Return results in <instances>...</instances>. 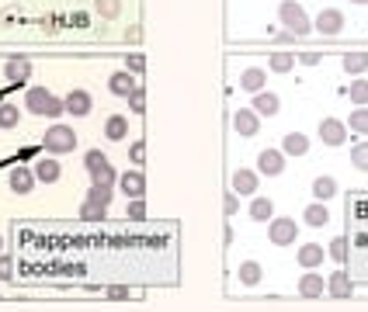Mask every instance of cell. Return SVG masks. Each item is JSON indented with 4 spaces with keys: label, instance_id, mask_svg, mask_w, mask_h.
<instances>
[{
    "label": "cell",
    "instance_id": "9c48e42d",
    "mask_svg": "<svg viewBox=\"0 0 368 312\" xmlns=\"http://www.w3.org/2000/svg\"><path fill=\"white\" fill-rule=\"evenodd\" d=\"M119 191H122L125 198H146V177H143L139 167L119 174Z\"/></svg>",
    "mask_w": 368,
    "mask_h": 312
},
{
    "label": "cell",
    "instance_id": "c3c4849f",
    "mask_svg": "<svg viewBox=\"0 0 368 312\" xmlns=\"http://www.w3.org/2000/svg\"><path fill=\"white\" fill-rule=\"evenodd\" d=\"M0 253H4V236H0Z\"/></svg>",
    "mask_w": 368,
    "mask_h": 312
},
{
    "label": "cell",
    "instance_id": "7dc6e473",
    "mask_svg": "<svg viewBox=\"0 0 368 312\" xmlns=\"http://www.w3.org/2000/svg\"><path fill=\"white\" fill-rule=\"evenodd\" d=\"M292 39H295L292 32H278V35H275V42H292Z\"/></svg>",
    "mask_w": 368,
    "mask_h": 312
},
{
    "label": "cell",
    "instance_id": "603a6c76",
    "mask_svg": "<svg viewBox=\"0 0 368 312\" xmlns=\"http://www.w3.org/2000/svg\"><path fill=\"white\" fill-rule=\"evenodd\" d=\"M105 139H112V143L129 139V118L125 115H108V121H105Z\"/></svg>",
    "mask_w": 368,
    "mask_h": 312
},
{
    "label": "cell",
    "instance_id": "f1b7e54d",
    "mask_svg": "<svg viewBox=\"0 0 368 312\" xmlns=\"http://www.w3.org/2000/svg\"><path fill=\"white\" fill-rule=\"evenodd\" d=\"M237 277H240V284L254 288V284L264 277V271H261V264H257V260H244V264H240V271H237Z\"/></svg>",
    "mask_w": 368,
    "mask_h": 312
},
{
    "label": "cell",
    "instance_id": "7bdbcfd3",
    "mask_svg": "<svg viewBox=\"0 0 368 312\" xmlns=\"http://www.w3.org/2000/svg\"><path fill=\"white\" fill-rule=\"evenodd\" d=\"M11 274H14V260L7 253H0V281H11Z\"/></svg>",
    "mask_w": 368,
    "mask_h": 312
},
{
    "label": "cell",
    "instance_id": "bcb514c9",
    "mask_svg": "<svg viewBox=\"0 0 368 312\" xmlns=\"http://www.w3.org/2000/svg\"><path fill=\"white\" fill-rule=\"evenodd\" d=\"M132 292L129 288H108V299H129Z\"/></svg>",
    "mask_w": 368,
    "mask_h": 312
},
{
    "label": "cell",
    "instance_id": "f6af8a7d",
    "mask_svg": "<svg viewBox=\"0 0 368 312\" xmlns=\"http://www.w3.org/2000/svg\"><path fill=\"white\" fill-rule=\"evenodd\" d=\"M125 42H143V32H139V25H132V28L125 32Z\"/></svg>",
    "mask_w": 368,
    "mask_h": 312
},
{
    "label": "cell",
    "instance_id": "52a82bcc",
    "mask_svg": "<svg viewBox=\"0 0 368 312\" xmlns=\"http://www.w3.org/2000/svg\"><path fill=\"white\" fill-rule=\"evenodd\" d=\"M63 104H66V115H73V118H87L94 112V97H90L83 87H73V90L63 97Z\"/></svg>",
    "mask_w": 368,
    "mask_h": 312
},
{
    "label": "cell",
    "instance_id": "8d00e7d4",
    "mask_svg": "<svg viewBox=\"0 0 368 312\" xmlns=\"http://www.w3.org/2000/svg\"><path fill=\"white\" fill-rule=\"evenodd\" d=\"M327 253L337 260V264H344V260H348V239H344V236H333L330 246H327Z\"/></svg>",
    "mask_w": 368,
    "mask_h": 312
},
{
    "label": "cell",
    "instance_id": "74e56055",
    "mask_svg": "<svg viewBox=\"0 0 368 312\" xmlns=\"http://www.w3.org/2000/svg\"><path fill=\"white\" fill-rule=\"evenodd\" d=\"M105 215H108V208H97V205H90V201H83L81 205L83 222H105Z\"/></svg>",
    "mask_w": 368,
    "mask_h": 312
},
{
    "label": "cell",
    "instance_id": "4fadbf2b",
    "mask_svg": "<svg viewBox=\"0 0 368 312\" xmlns=\"http://www.w3.org/2000/svg\"><path fill=\"white\" fill-rule=\"evenodd\" d=\"M320 139H324L327 146H344V143H348V125H344L340 118H324V121H320Z\"/></svg>",
    "mask_w": 368,
    "mask_h": 312
},
{
    "label": "cell",
    "instance_id": "ffe728a7",
    "mask_svg": "<svg viewBox=\"0 0 368 312\" xmlns=\"http://www.w3.org/2000/svg\"><path fill=\"white\" fill-rule=\"evenodd\" d=\"M250 108H254L257 115H268V118H271V115H278V112H282V101H278V94H271V90H257Z\"/></svg>",
    "mask_w": 368,
    "mask_h": 312
},
{
    "label": "cell",
    "instance_id": "d590c367",
    "mask_svg": "<svg viewBox=\"0 0 368 312\" xmlns=\"http://www.w3.org/2000/svg\"><path fill=\"white\" fill-rule=\"evenodd\" d=\"M125 219H129V222H143V219H146V201H143V198H129Z\"/></svg>",
    "mask_w": 368,
    "mask_h": 312
},
{
    "label": "cell",
    "instance_id": "d4e9b609",
    "mask_svg": "<svg viewBox=\"0 0 368 312\" xmlns=\"http://www.w3.org/2000/svg\"><path fill=\"white\" fill-rule=\"evenodd\" d=\"M250 219L254 222H268V219H275V201L264 195H257L250 201Z\"/></svg>",
    "mask_w": 368,
    "mask_h": 312
},
{
    "label": "cell",
    "instance_id": "1f68e13d",
    "mask_svg": "<svg viewBox=\"0 0 368 312\" xmlns=\"http://www.w3.org/2000/svg\"><path fill=\"white\" fill-rule=\"evenodd\" d=\"M18 121H21L18 104H11V101H0V128H18Z\"/></svg>",
    "mask_w": 368,
    "mask_h": 312
},
{
    "label": "cell",
    "instance_id": "d6986e66",
    "mask_svg": "<svg viewBox=\"0 0 368 312\" xmlns=\"http://www.w3.org/2000/svg\"><path fill=\"white\" fill-rule=\"evenodd\" d=\"M324 257H327V250H324L320 243H302V246H299V253H295V260H299L306 271H309V268H320V264H324Z\"/></svg>",
    "mask_w": 368,
    "mask_h": 312
},
{
    "label": "cell",
    "instance_id": "b9f144b4",
    "mask_svg": "<svg viewBox=\"0 0 368 312\" xmlns=\"http://www.w3.org/2000/svg\"><path fill=\"white\" fill-rule=\"evenodd\" d=\"M222 208H226V215H237V212H240V198H237V191H230V195L222 198Z\"/></svg>",
    "mask_w": 368,
    "mask_h": 312
},
{
    "label": "cell",
    "instance_id": "ac0fdd59",
    "mask_svg": "<svg viewBox=\"0 0 368 312\" xmlns=\"http://www.w3.org/2000/svg\"><path fill=\"white\" fill-rule=\"evenodd\" d=\"M230 188H233L237 195H257V174H254V170H247V167L233 170V177H230Z\"/></svg>",
    "mask_w": 368,
    "mask_h": 312
},
{
    "label": "cell",
    "instance_id": "e0dca14e",
    "mask_svg": "<svg viewBox=\"0 0 368 312\" xmlns=\"http://www.w3.org/2000/svg\"><path fill=\"white\" fill-rule=\"evenodd\" d=\"M136 87H139V83H136V73H129V70H115V73L108 77V90H112L115 97H129Z\"/></svg>",
    "mask_w": 368,
    "mask_h": 312
},
{
    "label": "cell",
    "instance_id": "d6a6232c",
    "mask_svg": "<svg viewBox=\"0 0 368 312\" xmlns=\"http://www.w3.org/2000/svg\"><path fill=\"white\" fill-rule=\"evenodd\" d=\"M348 101H351L355 108L368 104V80H351V87H348Z\"/></svg>",
    "mask_w": 368,
    "mask_h": 312
},
{
    "label": "cell",
    "instance_id": "30bf717a",
    "mask_svg": "<svg viewBox=\"0 0 368 312\" xmlns=\"http://www.w3.org/2000/svg\"><path fill=\"white\" fill-rule=\"evenodd\" d=\"M320 35H340L344 32V11H337V7H324L320 14H316V25H313Z\"/></svg>",
    "mask_w": 368,
    "mask_h": 312
},
{
    "label": "cell",
    "instance_id": "ba28073f",
    "mask_svg": "<svg viewBox=\"0 0 368 312\" xmlns=\"http://www.w3.org/2000/svg\"><path fill=\"white\" fill-rule=\"evenodd\" d=\"M35 170L32 167H14L11 174H7V188L14 191V195H32L35 191Z\"/></svg>",
    "mask_w": 368,
    "mask_h": 312
},
{
    "label": "cell",
    "instance_id": "5bb4252c",
    "mask_svg": "<svg viewBox=\"0 0 368 312\" xmlns=\"http://www.w3.org/2000/svg\"><path fill=\"white\" fill-rule=\"evenodd\" d=\"M35 181L39 184H56L59 177H63V167H59V160L56 156H42V160H35Z\"/></svg>",
    "mask_w": 368,
    "mask_h": 312
},
{
    "label": "cell",
    "instance_id": "7c38bea8",
    "mask_svg": "<svg viewBox=\"0 0 368 312\" xmlns=\"http://www.w3.org/2000/svg\"><path fill=\"white\" fill-rule=\"evenodd\" d=\"M233 128H237V136H257L261 132V115L254 112V108H240V112H233Z\"/></svg>",
    "mask_w": 368,
    "mask_h": 312
},
{
    "label": "cell",
    "instance_id": "277c9868",
    "mask_svg": "<svg viewBox=\"0 0 368 312\" xmlns=\"http://www.w3.org/2000/svg\"><path fill=\"white\" fill-rule=\"evenodd\" d=\"M268 239L275 246H292L299 239V222L288 219V215H278V219H268Z\"/></svg>",
    "mask_w": 368,
    "mask_h": 312
},
{
    "label": "cell",
    "instance_id": "8fae6325",
    "mask_svg": "<svg viewBox=\"0 0 368 312\" xmlns=\"http://www.w3.org/2000/svg\"><path fill=\"white\" fill-rule=\"evenodd\" d=\"M4 77H7V83H28V77H32V59L28 56H11L7 63H4Z\"/></svg>",
    "mask_w": 368,
    "mask_h": 312
},
{
    "label": "cell",
    "instance_id": "e575fe53",
    "mask_svg": "<svg viewBox=\"0 0 368 312\" xmlns=\"http://www.w3.org/2000/svg\"><path fill=\"white\" fill-rule=\"evenodd\" d=\"M125 101H129V112H136V115H143V112H146V87L139 83V87H136V90H132V94L125 97Z\"/></svg>",
    "mask_w": 368,
    "mask_h": 312
},
{
    "label": "cell",
    "instance_id": "83f0119b",
    "mask_svg": "<svg viewBox=\"0 0 368 312\" xmlns=\"http://www.w3.org/2000/svg\"><path fill=\"white\" fill-rule=\"evenodd\" d=\"M112 184H90V191H87V198L83 201H90V205H97V208H108L112 205Z\"/></svg>",
    "mask_w": 368,
    "mask_h": 312
},
{
    "label": "cell",
    "instance_id": "3957f363",
    "mask_svg": "<svg viewBox=\"0 0 368 312\" xmlns=\"http://www.w3.org/2000/svg\"><path fill=\"white\" fill-rule=\"evenodd\" d=\"M278 21L285 25L295 39H302V35H309V32H313V21L306 18V11H302L295 0H282V4H278Z\"/></svg>",
    "mask_w": 368,
    "mask_h": 312
},
{
    "label": "cell",
    "instance_id": "7402d4cb",
    "mask_svg": "<svg viewBox=\"0 0 368 312\" xmlns=\"http://www.w3.org/2000/svg\"><path fill=\"white\" fill-rule=\"evenodd\" d=\"M264 83H268V73H264L261 66H247L244 73H240V90H247V94L264 90Z\"/></svg>",
    "mask_w": 368,
    "mask_h": 312
},
{
    "label": "cell",
    "instance_id": "6da1fadb",
    "mask_svg": "<svg viewBox=\"0 0 368 312\" xmlns=\"http://www.w3.org/2000/svg\"><path fill=\"white\" fill-rule=\"evenodd\" d=\"M77 132L70 128V125H63V121H56L52 128H45V136H42V146H45V153L52 156H63V153H73L77 150Z\"/></svg>",
    "mask_w": 368,
    "mask_h": 312
},
{
    "label": "cell",
    "instance_id": "484cf974",
    "mask_svg": "<svg viewBox=\"0 0 368 312\" xmlns=\"http://www.w3.org/2000/svg\"><path fill=\"white\" fill-rule=\"evenodd\" d=\"M340 66H344V73L362 77L368 70V52H348V56H340Z\"/></svg>",
    "mask_w": 368,
    "mask_h": 312
},
{
    "label": "cell",
    "instance_id": "ee69618b",
    "mask_svg": "<svg viewBox=\"0 0 368 312\" xmlns=\"http://www.w3.org/2000/svg\"><path fill=\"white\" fill-rule=\"evenodd\" d=\"M299 63H302V66H316V63H320V52H302Z\"/></svg>",
    "mask_w": 368,
    "mask_h": 312
},
{
    "label": "cell",
    "instance_id": "5b68a950",
    "mask_svg": "<svg viewBox=\"0 0 368 312\" xmlns=\"http://www.w3.org/2000/svg\"><path fill=\"white\" fill-rule=\"evenodd\" d=\"M52 101H56V94H49L45 87H28V90H25V112H28V115L49 118Z\"/></svg>",
    "mask_w": 368,
    "mask_h": 312
},
{
    "label": "cell",
    "instance_id": "8992f818",
    "mask_svg": "<svg viewBox=\"0 0 368 312\" xmlns=\"http://www.w3.org/2000/svg\"><path fill=\"white\" fill-rule=\"evenodd\" d=\"M295 292H299V299H324V292H327V277L316 274V268H309V271L299 277Z\"/></svg>",
    "mask_w": 368,
    "mask_h": 312
},
{
    "label": "cell",
    "instance_id": "cb8c5ba5",
    "mask_svg": "<svg viewBox=\"0 0 368 312\" xmlns=\"http://www.w3.org/2000/svg\"><path fill=\"white\" fill-rule=\"evenodd\" d=\"M282 153L285 156H306L309 153V139H306L302 132H288L285 139H282Z\"/></svg>",
    "mask_w": 368,
    "mask_h": 312
},
{
    "label": "cell",
    "instance_id": "836d02e7",
    "mask_svg": "<svg viewBox=\"0 0 368 312\" xmlns=\"http://www.w3.org/2000/svg\"><path fill=\"white\" fill-rule=\"evenodd\" d=\"M292 66H295V56H292V52H275V56L268 59V70H271V73H288Z\"/></svg>",
    "mask_w": 368,
    "mask_h": 312
},
{
    "label": "cell",
    "instance_id": "681fc988",
    "mask_svg": "<svg viewBox=\"0 0 368 312\" xmlns=\"http://www.w3.org/2000/svg\"><path fill=\"white\" fill-rule=\"evenodd\" d=\"M351 4H368V0H351Z\"/></svg>",
    "mask_w": 368,
    "mask_h": 312
},
{
    "label": "cell",
    "instance_id": "9a60e30c",
    "mask_svg": "<svg viewBox=\"0 0 368 312\" xmlns=\"http://www.w3.org/2000/svg\"><path fill=\"white\" fill-rule=\"evenodd\" d=\"M327 295L330 299H351L355 295V281L348 271H333L327 277Z\"/></svg>",
    "mask_w": 368,
    "mask_h": 312
},
{
    "label": "cell",
    "instance_id": "f546056e",
    "mask_svg": "<svg viewBox=\"0 0 368 312\" xmlns=\"http://www.w3.org/2000/svg\"><path fill=\"white\" fill-rule=\"evenodd\" d=\"M351 132H358V136H368V104H362V108H355L351 115H348V121H344Z\"/></svg>",
    "mask_w": 368,
    "mask_h": 312
},
{
    "label": "cell",
    "instance_id": "4316f807",
    "mask_svg": "<svg viewBox=\"0 0 368 312\" xmlns=\"http://www.w3.org/2000/svg\"><path fill=\"white\" fill-rule=\"evenodd\" d=\"M333 195H337V181H333V177L324 174V177L313 181V201H330Z\"/></svg>",
    "mask_w": 368,
    "mask_h": 312
},
{
    "label": "cell",
    "instance_id": "60d3db41",
    "mask_svg": "<svg viewBox=\"0 0 368 312\" xmlns=\"http://www.w3.org/2000/svg\"><path fill=\"white\" fill-rule=\"evenodd\" d=\"M125 70H129V73H136V77H139V73H143V70H146V59H143V56H129V59H125Z\"/></svg>",
    "mask_w": 368,
    "mask_h": 312
},
{
    "label": "cell",
    "instance_id": "44dd1931",
    "mask_svg": "<svg viewBox=\"0 0 368 312\" xmlns=\"http://www.w3.org/2000/svg\"><path fill=\"white\" fill-rule=\"evenodd\" d=\"M302 222H306V226H313V229H324V226L330 222L327 201H313V205H306V212H302Z\"/></svg>",
    "mask_w": 368,
    "mask_h": 312
},
{
    "label": "cell",
    "instance_id": "ab89813d",
    "mask_svg": "<svg viewBox=\"0 0 368 312\" xmlns=\"http://www.w3.org/2000/svg\"><path fill=\"white\" fill-rule=\"evenodd\" d=\"M129 156H132V163H136V167H143V163H146V143H143V139H136V143L129 146Z\"/></svg>",
    "mask_w": 368,
    "mask_h": 312
},
{
    "label": "cell",
    "instance_id": "4dcf8cb0",
    "mask_svg": "<svg viewBox=\"0 0 368 312\" xmlns=\"http://www.w3.org/2000/svg\"><path fill=\"white\" fill-rule=\"evenodd\" d=\"M94 11L101 21H115L122 14V0H94Z\"/></svg>",
    "mask_w": 368,
    "mask_h": 312
},
{
    "label": "cell",
    "instance_id": "7a4b0ae2",
    "mask_svg": "<svg viewBox=\"0 0 368 312\" xmlns=\"http://www.w3.org/2000/svg\"><path fill=\"white\" fill-rule=\"evenodd\" d=\"M83 170L90 174V184H119V174H115V167H112V160L101 153V150H87L83 153Z\"/></svg>",
    "mask_w": 368,
    "mask_h": 312
},
{
    "label": "cell",
    "instance_id": "f35d334b",
    "mask_svg": "<svg viewBox=\"0 0 368 312\" xmlns=\"http://www.w3.org/2000/svg\"><path fill=\"white\" fill-rule=\"evenodd\" d=\"M351 167L368 170V143H355V146H351Z\"/></svg>",
    "mask_w": 368,
    "mask_h": 312
},
{
    "label": "cell",
    "instance_id": "2e32d148",
    "mask_svg": "<svg viewBox=\"0 0 368 312\" xmlns=\"http://www.w3.org/2000/svg\"><path fill=\"white\" fill-rule=\"evenodd\" d=\"M257 170H261L264 177H278V174L285 170V153H282V150H264V153L257 156Z\"/></svg>",
    "mask_w": 368,
    "mask_h": 312
}]
</instances>
